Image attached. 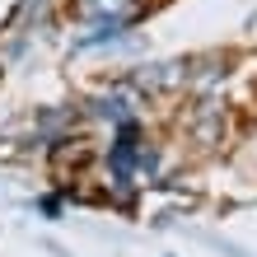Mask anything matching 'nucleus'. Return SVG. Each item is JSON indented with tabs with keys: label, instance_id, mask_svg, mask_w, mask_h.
<instances>
[{
	"label": "nucleus",
	"instance_id": "obj_2",
	"mask_svg": "<svg viewBox=\"0 0 257 257\" xmlns=\"http://www.w3.org/2000/svg\"><path fill=\"white\" fill-rule=\"evenodd\" d=\"M5 66H10V61H5V52H0V75H5Z\"/></svg>",
	"mask_w": 257,
	"mask_h": 257
},
{
	"label": "nucleus",
	"instance_id": "obj_1",
	"mask_svg": "<svg viewBox=\"0 0 257 257\" xmlns=\"http://www.w3.org/2000/svg\"><path fill=\"white\" fill-rule=\"evenodd\" d=\"M66 19H75L80 28L89 24H141V14L150 10V0H61Z\"/></svg>",
	"mask_w": 257,
	"mask_h": 257
}]
</instances>
